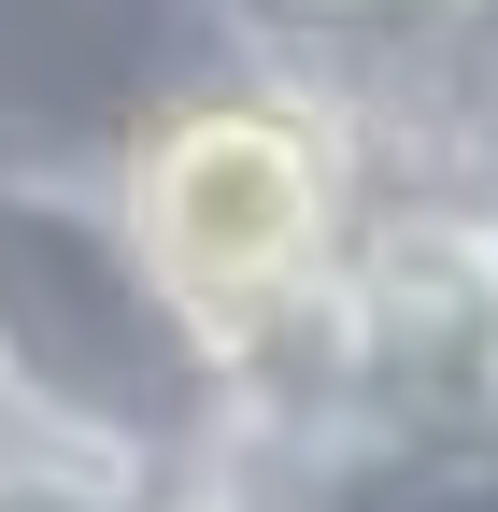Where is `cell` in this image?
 <instances>
[{
    "label": "cell",
    "instance_id": "obj_2",
    "mask_svg": "<svg viewBox=\"0 0 498 512\" xmlns=\"http://www.w3.org/2000/svg\"><path fill=\"white\" fill-rule=\"evenodd\" d=\"M0 413L143 484H200L228 441V384L171 313V285L143 271V242L114 228L100 143L0 128Z\"/></svg>",
    "mask_w": 498,
    "mask_h": 512
},
{
    "label": "cell",
    "instance_id": "obj_5",
    "mask_svg": "<svg viewBox=\"0 0 498 512\" xmlns=\"http://www.w3.org/2000/svg\"><path fill=\"white\" fill-rule=\"evenodd\" d=\"M171 484L86 456V441H43V427H0V512H157Z\"/></svg>",
    "mask_w": 498,
    "mask_h": 512
},
{
    "label": "cell",
    "instance_id": "obj_3",
    "mask_svg": "<svg viewBox=\"0 0 498 512\" xmlns=\"http://www.w3.org/2000/svg\"><path fill=\"white\" fill-rule=\"evenodd\" d=\"M242 43L314 100L399 214H498V0H242Z\"/></svg>",
    "mask_w": 498,
    "mask_h": 512
},
{
    "label": "cell",
    "instance_id": "obj_1",
    "mask_svg": "<svg viewBox=\"0 0 498 512\" xmlns=\"http://www.w3.org/2000/svg\"><path fill=\"white\" fill-rule=\"evenodd\" d=\"M100 171H114V228L143 242V271L200 328L214 384H228V356H257L271 328H299L356 271V214H370L356 143L257 43L214 57V72H185V86H157L100 143Z\"/></svg>",
    "mask_w": 498,
    "mask_h": 512
},
{
    "label": "cell",
    "instance_id": "obj_4",
    "mask_svg": "<svg viewBox=\"0 0 498 512\" xmlns=\"http://www.w3.org/2000/svg\"><path fill=\"white\" fill-rule=\"evenodd\" d=\"M271 512H498V427H370L299 470H228Z\"/></svg>",
    "mask_w": 498,
    "mask_h": 512
}]
</instances>
